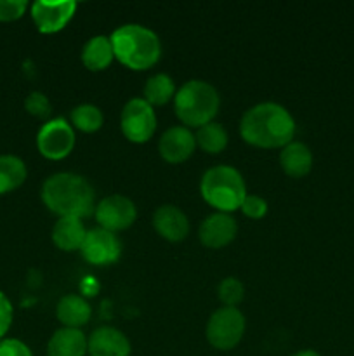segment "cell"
Here are the masks:
<instances>
[{"label": "cell", "instance_id": "6da1fadb", "mask_svg": "<svg viewBox=\"0 0 354 356\" xmlns=\"http://www.w3.org/2000/svg\"><path fill=\"white\" fill-rule=\"evenodd\" d=\"M295 131V118L283 104L274 101L253 104L239 120V136L253 148H285L294 141Z\"/></svg>", "mask_w": 354, "mask_h": 356}, {"label": "cell", "instance_id": "7a4b0ae2", "mask_svg": "<svg viewBox=\"0 0 354 356\" xmlns=\"http://www.w3.org/2000/svg\"><path fill=\"white\" fill-rule=\"evenodd\" d=\"M45 207L58 218L85 219L96 211V190L87 177L75 172H56L40 190Z\"/></svg>", "mask_w": 354, "mask_h": 356}, {"label": "cell", "instance_id": "3957f363", "mask_svg": "<svg viewBox=\"0 0 354 356\" xmlns=\"http://www.w3.org/2000/svg\"><path fill=\"white\" fill-rule=\"evenodd\" d=\"M115 59L128 70L144 72L162 58V40L151 28L139 23H127L115 28L110 35Z\"/></svg>", "mask_w": 354, "mask_h": 356}, {"label": "cell", "instance_id": "277c9868", "mask_svg": "<svg viewBox=\"0 0 354 356\" xmlns=\"http://www.w3.org/2000/svg\"><path fill=\"white\" fill-rule=\"evenodd\" d=\"M221 108L219 90L205 80L193 79L184 82L174 97V111L187 129H200L214 122Z\"/></svg>", "mask_w": 354, "mask_h": 356}, {"label": "cell", "instance_id": "5b68a950", "mask_svg": "<svg viewBox=\"0 0 354 356\" xmlns=\"http://www.w3.org/2000/svg\"><path fill=\"white\" fill-rule=\"evenodd\" d=\"M200 195L215 212L239 211L246 193L245 177L233 165H214L201 176Z\"/></svg>", "mask_w": 354, "mask_h": 356}, {"label": "cell", "instance_id": "8992f818", "mask_svg": "<svg viewBox=\"0 0 354 356\" xmlns=\"http://www.w3.org/2000/svg\"><path fill=\"white\" fill-rule=\"evenodd\" d=\"M246 330L245 315L238 308H221L215 309L207 322L205 336L208 344L214 350L229 351L235 350L242 343Z\"/></svg>", "mask_w": 354, "mask_h": 356}, {"label": "cell", "instance_id": "52a82bcc", "mask_svg": "<svg viewBox=\"0 0 354 356\" xmlns=\"http://www.w3.org/2000/svg\"><path fill=\"white\" fill-rule=\"evenodd\" d=\"M155 108L144 97H130L121 108L120 129L125 139L135 145L148 143L156 131Z\"/></svg>", "mask_w": 354, "mask_h": 356}, {"label": "cell", "instance_id": "ba28073f", "mask_svg": "<svg viewBox=\"0 0 354 356\" xmlns=\"http://www.w3.org/2000/svg\"><path fill=\"white\" fill-rule=\"evenodd\" d=\"M75 129L62 117L44 122V125L37 132L38 153L52 162L66 159L75 148Z\"/></svg>", "mask_w": 354, "mask_h": 356}, {"label": "cell", "instance_id": "9c48e42d", "mask_svg": "<svg viewBox=\"0 0 354 356\" xmlns=\"http://www.w3.org/2000/svg\"><path fill=\"white\" fill-rule=\"evenodd\" d=\"M97 226L111 233L125 232L137 219V207L128 197L120 193L108 195L96 204L94 211Z\"/></svg>", "mask_w": 354, "mask_h": 356}, {"label": "cell", "instance_id": "30bf717a", "mask_svg": "<svg viewBox=\"0 0 354 356\" xmlns=\"http://www.w3.org/2000/svg\"><path fill=\"white\" fill-rule=\"evenodd\" d=\"M80 254L92 266H110L120 259L121 242L117 233L97 226V228L87 229Z\"/></svg>", "mask_w": 354, "mask_h": 356}, {"label": "cell", "instance_id": "8fae6325", "mask_svg": "<svg viewBox=\"0 0 354 356\" xmlns=\"http://www.w3.org/2000/svg\"><path fill=\"white\" fill-rule=\"evenodd\" d=\"M76 7L78 6L73 0H59V2L37 0L30 6V14L40 33L52 35L68 26L75 16Z\"/></svg>", "mask_w": 354, "mask_h": 356}, {"label": "cell", "instance_id": "7c38bea8", "mask_svg": "<svg viewBox=\"0 0 354 356\" xmlns=\"http://www.w3.org/2000/svg\"><path fill=\"white\" fill-rule=\"evenodd\" d=\"M238 233V222L231 214L214 212L201 221L198 228V238L207 249L219 250L228 247Z\"/></svg>", "mask_w": 354, "mask_h": 356}, {"label": "cell", "instance_id": "4fadbf2b", "mask_svg": "<svg viewBox=\"0 0 354 356\" xmlns=\"http://www.w3.org/2000/svg\"><path fill=\"white\" fill-rule=\"evenodd\" d=\"M196 149L194 132L184 125H172L158 139V153L165 162L183 163Z\"/></svg>", "mask_w": 354, "mask_h": 356}, {"label": "cell", "instance_id": "5bb4252c", "mask_svg": "<svg viewBox=\"0 0 354 356\" xmlns=\"http://www.w3.org/2000/svg\"><path fill=\"white\" fill-rule=\"evenodd\" d=\"M132 346L121 330L110 325H101L87 336L89 356H130Z\"/></svg>", "mask_w": 354, "mask_h": 356}, {"label": "cell", "instance_id": "9a60e30c", "mask_svg": "<svg viewBox=\"0 0 354 356\" xmlns=\"http://www.w3.org/2000/svg\"><path fill=\"white\" fill-rule=\"evenodd\" d=\"M153 228L167 242L179 243L189 235L191 225L183 209L165 204L153 212Z\"/></svg>", "mask_w": 354, "mask_h": 356}, {"label": "cell", "instance_id": "2e32d148", "mask_svg": "<svg viewBox=\"0 0 354 356\" xmlns=\"http://www.w3.org/2000/svg\"><path fill=\"white\" fill-rule=\"evenodd\" d=\"M314 156H312L311 148L301 141L288 143L280 152V167L288 177H304L311 172Z\"/></svg>", "mask_w": 354, "mask_h": 356}, {"label": "cell", "instance_id": "e0dca14e", "mask_svg": "<svg viewBox=\"0 0 354 356\" xmlns=\"http://www.w3.org/2000/svg\"><path fill=\"white\" fill-rule=\"evenodd\" d=\"M56 316L59 323L68 329H82L83 325L90 322L92 308L87 302L85 298L80 294H66L62 296L56 306Z\"/></svg>", "mask_w": 354, "mask_h": 356}, {"label": "cell", "instance_id": "ac0fdd59", "mask_svg": "<svg viewBox=\"0 0 354 356\" xmlns=\"http://www.w3.org/2000/svg\"><path fill=\"white\" fill-rule=\"evenodd\" d=\"M85 236L87 228L83 226L82 219L76 218H58L51 232L54 245L65 252H75L82 249Z\"/></svg>", "mask_w": 354, "mask_h": 356}, {"label": "cell", "instance_id": "d6986e66", "mask_svg": "<svg viewBox=\"0 0 354 356\" xmlns=\"http://www.w3.org/2000/svg\"><path fill=\"white\" fill-rule=\"evenodd\" d=\"M87 336L82 329L61 327L51 336L47 343V356H85Z\"/></svg>", "mask_w": 354, "mask_h": 356}, {"label": "cell", "instance_id": "ffe728a7", "mask_svg": "<svg viewBox=\"0 0 354 356\" xmlns=\"http://www.w3.org/2000/svg\"><path fill=\"white\" fill-rule=\"evenodd\" d=\"M80 58H82L83 66L90 70V72L106 70L115 61V52L110 37H106V35H94V37H90L83 44Z\"/></svg>", "mask_w": 354, "mask_h": 356}, {"label": "cell", "instance_id": "44dd1931", "mask_svg": "<svg viewBox=\"0 0 354 356\" xmlns=\"http://www.w3.org/2000/svg\"><path fill=\"white\" fill-rule=\"evenodd\" d=\"M28 177L26 163L16 155H0V195L16 191Z\"/></svg>", "mask_w": 354, "mask_h": 356}, {"label": "cell", "instance_id": "7402d4cb", "mask_svg": "<svg viewBox=\"0 0 354 356\" xmlns=\"http://www.w3.org/2000/svg\"><path fill=\"white\" fill-rule=\"evenodd\" d=\"M176 92L177 87L172 76L167 75V73H155V75H151L146 80L144 89H142V97L155 108L163 106V104L174 101Z\"/></svg>", "mask_w": 354, "mask_h": 356}, {"label": "cell", "instance_id": "603a6c76", "mask_svg": "<svg viewBox=\"0 0 354 356\" xmlns=\"http://www.w3.org/2000/svg\"><path fill=\"white\" fill-rule=\"evenodd\" d=\"M194 139H196V148L203 149L205 153H210V155H217V153L224 152L229 143L226 127L215 120L196 129Z\"/></svg>", "mask_w": 354, "mask_h": 356}, {"label": "cell", "instance_id": "cb8c5ba5", "mask_svg": "<svg viewBox=\"0 0 354 356\" xmlns=\"http://www.w3.org/2000/svg\"><path fill=\"white\" fill-rule=\"evenodd\" d=\"M69 124L75 131L85 132V134H94L99 131L104 124V115L99 106L90 103L76 104L69 111Z\"/></svg>", "mask_w": 354, "mask_h": 356}, {"label": "cell", "instance_id": "d4e9b609", "mask_svg": "<svg viewBox=\"0 0 354 356\" xmlns=\"http://www.w3.org/2000/svg\"><path fill=\"white\" fill-rule=\"evenodd\" d=\"M217 298L226 308H238L245 299V285L235 277H226L217 285Z\"/></svg>", "mask_w": 354, "mask_h": 356}, {"label": "cell", "instance_id": "484cf974", "mask_svg": "<svg viewBox=\"0 0 354 356\" xmlns=\"http://www.w3.org/2000/svg\"><path fill=\"white\" fill-rule=\"evenodd\" d=\"M24 108H26L28 113L35 118H40V120H51L52 115V103L44 92L40 90H33V92L28 94V97L24 99Z\"/></svg>", "mask_w": 354, "mask_h": 356}, {"label": "cell", "instance_id": "4316f807", "mask_svg": "<svg viewBox=\"0 0 354 356\" xmlns=\"http://www.w3.org/2000/svg\"><path fill=\"white\" fill-rule=\"evenodd\" d=\"M28 9L30 3L26 0H0V21L10 23L21 19Z\"/></svg>", "mask_w": 354, "mask_h": 356}, {"label": "cell", "instance_id": "83f0119b", "mask_svg": "<svg viewBox=\"0 0 354 356\" xmlns=\"http://www.w3.org/2000/svg\"><path fill=\"white\" fill-rule=\"evenodd\" d=\"M267 202L260 195H246L239 211L248 219H262L267 214Z\"/></svg>", "mask_w": 354, "mask_h": 356}, {"label": "cell", "instance_id": "f1b7e54d", "mask_svg": "<svg viewBox=\"0 0 354 356\" xmlns=\"http://www.w3.org/2000/svg\"><path fill=\"white\" fill-rule=\"evenodd\" d=\"M12 320H14V308L10 299L0 291V341L6 339L7 332L12 327Z\"/></svg>", "mask_w": 354, "mask_h": 356}, {"label": "cell", "instance_id": "f546056e", "mask_svg": "<svg viewBox=\"0 0 354 356\" xmlns=\"http://www.w3.org/2000/svg\"><path fill=\"white\" fill-rule=\"evenodd\" d=\"M0 356H33L30 346L23 341L14 339V337H6L0 341Z\"/></svg>", "mask_w": 354, "mask_h": 356}, {"label": "cell", "instance_id": "4dcf8cb0", "mask_svg": "<svg viewBox=\"0 0 354 356\" xmlns=\"http://www.w3.org/2000/svg\"><path fill=\"white\" fill-rule=\"evenodd\" d=\"M292 356H321L318 353V351H314V350H301V351H297V353H294Z\"/></svg>", "mask_w": 354, "mask_h": 356}]
</instances>
